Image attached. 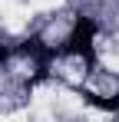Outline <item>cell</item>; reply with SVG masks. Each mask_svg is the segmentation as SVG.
Listing matches in <instances>:
<instances>
[{
    "label": "cell",
    "mask_w": 119,
    "mask_h": 122,
    "mask_svg": "<svg viewBox=\"0 0 119 122\" xmlns=\"http://www.w3.org/2000/svg\"><path fill=\"white\" fill-rule=\"evenodd\" d=\"M10 60V50H7V46H0V63H7Z\"/></svg>",
    "instance_id": "obj_2"
},
{
    "label": "cell",
    "mask_w": 119,
    "mask_h": 122,
    "mask_svg": "<svg viewBox=\"0 0 119 122\" xmlns=\"http://www.w3.org/2000/svg\"><path fill=\"white\" fill-rule=\"evenodd\" d=\"M93 36H96V23L89 20V17H76V23H73V33L66 36L63 53L79 56L86 66H93V63H96V56H93Z\"/></svg>",
    "instance_id": "obj_1"
}]
</instances>
